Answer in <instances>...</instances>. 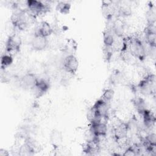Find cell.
<instances>
[{
    "label": "cell",
    "instance_id": "1",
    "mask_svg": "<svg viewBox=\"0 0 156 156\" xmlns=\"http://www.w3.org/2000/svg\"><path fill=\"white\" fill-rule=\"evenodd\" d=\"M127 50L132 55L141 61L146 57V49L143 41L137 37L127 38Z\"/></svg>",
    "mask_w": 156,
    "mask_h": 156
},
{
    "label": "cell",
    "instance_id": "2",
    "mask_svg": "<svg viewBox=\"0 0 156 156\" xmlns=\"http://www.w3.org/2000/svg\"><path fill=\"white\" fill-rule=\"evenodd\" d=\"M155 76L148 74L140 81L137 87L141 94L151 95L155 92Z\"/></svg>",
    "mask_w": 156,
    "mask_h": 156
},
{
    "label": "cell",
    "instance_id": "3",
    "mask_svg": "<svg viewBox=\"0 0 156 156\" xmlns=\"http://www.w3.org/2000/svg\"><path fill=\"white\" fill-rule=\"evenodd\" d=\"M26 5L27 12L32 18L39 16L48 10L46 5L40 1L27 0L26 1Z\"/></svg>",
    "mask_w": 156,
    "mask_h": 156
},
{
    "label": "cell",
    "instance_id": "4",
    "mask_svg": "<svg viewBox=\"0 0 156 156\" xmlns=\"http://www.w3.org/2000/svg\"><path fill=\"white\" fill-rule=\"evenodd\" d=\"M22 44V40L21 37L17 34L10 35L5 43V50L7 53L11 54L12 52H17L20 51Z\"/></svg>",
    "mask_w": 156,
    "mask_h": 156
},
{
    "label": "cell",
    "instance_id": "5",
    "mask_svg": "<svg viewBox=\"0 0 156 156\" xmlns=\"http://www.w3.org/2000/svg\"><path fill=\"white\" fill-rule=\"evenodd\" d=\"M63 66L64 69L71 74H75L79 68V62L74 54H68L63 60Z\"/></svg>",
    "mask_w": 156,
    "mask_h": 156
},
{
    "label": "cell",
    "instance_id": "6",
    "mask_svg": "<svg viewBox=\"0 0 156 156\" xmlns=\"http://www.w3.org/2000/svg\"><path fill=\"white\" fill-rule=\"evenodd\" d=\"M96 115L102 119H107L108 117V103L106 102L101 98L97 100L91 107Z\"/></svg>",
    "mask_w": 156,
    "mask_h": 156
},
{
    "label": "cell",
    "instance_id": "7",
    "mask_svg": "<svg viewBox=\"0 0 156 156\" xmlns=\"http://www.w3.org/2000/svg\"><path fill=\"white\" fill-rule=\"evenodd\" d=\"M90 132L93 137L103 138L107 133V125L106 122L99 121L90 124Z\"/></svg>",
    "mask_w": 156,
    "mask_h": 156
},
{
    "label": "cell",
    "instance_id": "8",
    "mask_svg": "<svg viewBox=\"0 0 156 156\" xmlns=\"http://www.w3.org/2000/svg\"><path fill=\"white\" fill-rule=\"evenodd\" d=\"M49 45L48 38L35 34L31 40L30 46L32 49L36 51H43L47 48Z\"/></svg>",
    "mask_w": 156,
    "mask_h": 156
},
{
    "label": "cell",
    "instance_id": "9",
    "mask_svg": "<svg viewBox=\"0 0 156 156\" xmlns=\"http://www.w3.org/2000/svg\"><path fill=\"white\" fill-rule=\"evenodd\" d=\"M38 78L32 73H27L24 74L20 79L21 85L26 88L32 90L36 85Z\"/></svg>",
    "mask_w": 156,
    "mask_h": 156
},
{
    "label": "cell",
    "instance_id": "10",
    "mask_svg": "<svg viewBox=\"0 0 156 156\" xmlns=\"http://www.w3.org/2000/svg\"><path fill=\"white\" fill-rule=\"evenodd\" d=\"M146 43L151 48H155L156 46V30L155 24H147L144 31Z\"/></svg>",
    "mask_w": 156,
    "mask_h": 156
},
{
    "label": "cell",
    "instance_id": "11",
    "mask_svg": "<svg viewBox=\"0 0 156 156\" xmlns=\"http://www.w3.org/2000/svg\"><path fill=\"white\" fill-rule=\"evenodd\" d=\"M49 83L46 80L43 79H38L36 85L32 89V90H34L35 95L37 98H40L49 90Z\"/></svg>",
    "mask_w": 156,
    "mask_h": 156
},
{
    "label": "cell",
    "instance_id": "12",
    "mask_svg": "<svg viewBox=\"0 0 156 156\" xmlns=\"http://www.w3.org/2000/svg\"><path fill=\"white\" fill-rule=\"evenodd\" d=\"M52 32L53 28L52 27L51 24L46 21H43L38 26L35 34L40 35L44 37L48 38Z\"/></svg>",
    "mask_w": 156,
    "mask_h": 156
},
{
    "label": "cell",
    "instance_id": "13",
    "mask_svg": "<svg viewBox=\"0 0 156 156\" xmlns=\"http://www.w3.org/2000/svg\"><path fill=\"white\" fill-rule=\"evenodd\" d=\"M141 115L143 118V123L145 127L151 128L154 126L156 119L154 114L151 110L146 108L141 113Z\"/></svg>",
    "mask_w": 156,
    "mask_h": 156
},
{
    "label": "cell",
    "instance_id": "14",
    "mask_svg": "<svg viewBox=\"0 0 156 156\" xmlns=\"http://www.w3.org/2000/svg\"><path fill=\"white\" fill-rule=\"evenodd\" d=\"M113 32L106 30L103 32V43L104 48H113L115 42V38Z\"/></svg>",
    "mask_w": 156,
    "mask_h": 156
},
{
    "label": "cell",
    "instance_id": "15",
    "mask_svg": "<svg viewBox=\"0 0 156 156\" xmlns=\"http://www.w3.org/2000/svg\"><path fill=\"white\" fill-rule=\"evenodd\" d=\"M113 33L115 34L116 37L119 38H122L124 31V25L123 23L120 20L115 21L112 26Z\"/></svg>",
    "mask_w": 156,
    "mask_h": 156
},
{
    "label": "cell",
    "instance_id": "16",
    "mask_svg": "<svg viewBox=\"0 0 156 156\" xmlns=\"http://www.w3.org/2000/svg\"><path fill=\"white\" fill-rule=\"evenodd\" d=\"M141 147L140 146L136 144H133L130 146H128V147H126L125 151L122 154L123 155H127V156H134V155H138L140 154L141 152Z\"/></svg>",
    "mask_w": 156,
    "mask_h": 156
},
{
    "label": "cell",
    "instance_id": "17",
    "mask_svg": "<svg viewBox=\"0 0 156 156\" xmlns=\"http://www.w3.org/2000/svg\"><path fill=\"white\" fill-rule=\"evenodd\" d=\"M13 62V58L11 54L5 53L1 56V68L4 70L5 68L10 66Z\"/></svg>",
    "mask_w": 156,
    "mask_h": 156
},
{
    "label": "cell",
    "instance_id": "18",
    "mask_svg": "<svg viewBox=\"0 0 156 156\" xmlns=\"http://www.w3.org/2000/svg\"><path fill=\"white\" fill-rule=\"evenodd\" d=\"M133 105H134L135 108H136V111L140 115L144 110L146 109L145 102H144V99L141 98L137 97V98H135V99H133Z\"/></svg>",
    "mask_w": 156,
    "mask_h": 156
},
{
    "label": "cell",
    "instance_id": "19",
    "mask_svg": "<svg viewBox=\"0 0 156 156\" xmlns=\"http://www.w3.org/2000/svg\"><path fill=\"white\" fill-rule=\"evenodd\" d=\"M114 96H115V91L113 90V89L110 88H107L103 90L101 98L104 101H105L106 102L109 103L112 101V99L114 98Z\"/></svg>",
    "mask_w": 156,
    "mask_h": 156
},
{
    "label": "cell",
    "instance_id": "20",
    "mask_svg": "<svg viewBox=\"0 0 156 156\" xmlns=\"http://www.w3.org/2000/svg\"><path fill=\"white\" fill-rule=\"evenodd\" d=\"M62 142V135L57 130H53L51 135V143L53 147H58Z\"/></svg>",
    "mask_w": 156,
    "mask_h": 156
},
{
    "label": "cell",
    "instance_id": "21",
    "mask_svg": "<svg viewBox=\"0 0 156 156\" xmlns=\"http://www.w3.org/2000/svg\"><path fill=\"white\" fill-rule=\"evenodd\" d=\"M57 10L63 15L68 14L71 9V4L65 2H59L56 6Z\"/></svg>",
    "mask_w": 156,
    "mask_h": 156
},
{
    "label": "cell",
    "instance_id": "22",
    "mask_svg": "<svg viewBox=\"0 0 156 156\" xmlns=\"http://www.w3.org/2000/svg\"><path fill=\"white\" fill-rule=\"evenodd\" d=\"M146 18L147 20V24H155V13L152 9L150 8L147 12Z\"/></svg>",
    "mask_w": 156,
    "mask_h": 156
},
{
    "label": "cell",
    "instance_id": "23",
    "mask_svg": "<svg viewBox=\"0 0 156 156\" xmlns=\"http://www.w3.org/2000/svg\"><path fill=\"white\" fill-rule=\"evenodd\" d=\"M5 155H9L8 152L5 151L4 149H1L0 150V156H5Z\"/></svg>",
    "mask_w": 156,
    "mask_h": 156
}]
</instances>
